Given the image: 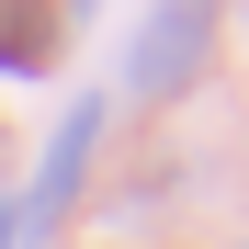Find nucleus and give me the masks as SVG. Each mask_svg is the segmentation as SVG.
Instances as JSON below:
<instances>
[{"label":"nucleus","mask_w":249,"mask_h":249,"mask_svg":"<svg viewBox=\"0 0 249 249\" xmlns=\"http://www.w3.org/2000/svg\"><path fill=\"white\" fill-rule=\"evenodd\" d=\"M57 57V12H0V68H46Z\"/></svg>","instance_id":"f03ea898"},{"label":"nucleus","mask_w":249,"mask_h":249,"mask_svg":"<svg viewBox=\"0 0 249 249\" xmlns=\"http://www.w3.org/2000/svg\"><path fill=\"white\" fill-rule=\"evenodd\" d=\"M204 34H215L204 12H159V23L136 34V91H181L193 57H204Z\"/></svg>","instance_id":"f257e3e1"}]
</instances>
